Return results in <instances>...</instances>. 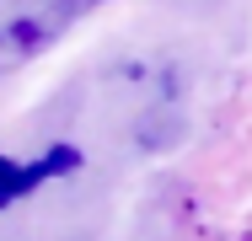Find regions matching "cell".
<instances>
[{
    "mask_svg": "<svg viewBox=\"0 0 252 241\" xmlns=\"http://www.w3.org/2000/svg\"><path fill=\"white\" fill-rule=\"evenodd\" d=\"M97 5H107V0H0V75L49 54Z\"/></svg>",
    "mask_w": 252,
    "mask_h": 241,
    "instance_id": "cell-1",
    "label": "cell"
},
{
    "mask_svg": "<svg viewBox=\"0 0 252 241\" xmlns=\"http://www.w3.org/2000/svg\"><path fill=\"white\" fill-rule=\"evenodd\" d=\"M59 166H75V155H70V150H49V155L32 161V166H11V161H0V204H5V198H22L27 188H38L43 177H54Z\"/></svg>",
    "mask_w": 252,
    "mask_h": 241,
    "instance_id": "cell-2",
    "label": "cell"
}]
</instances>
